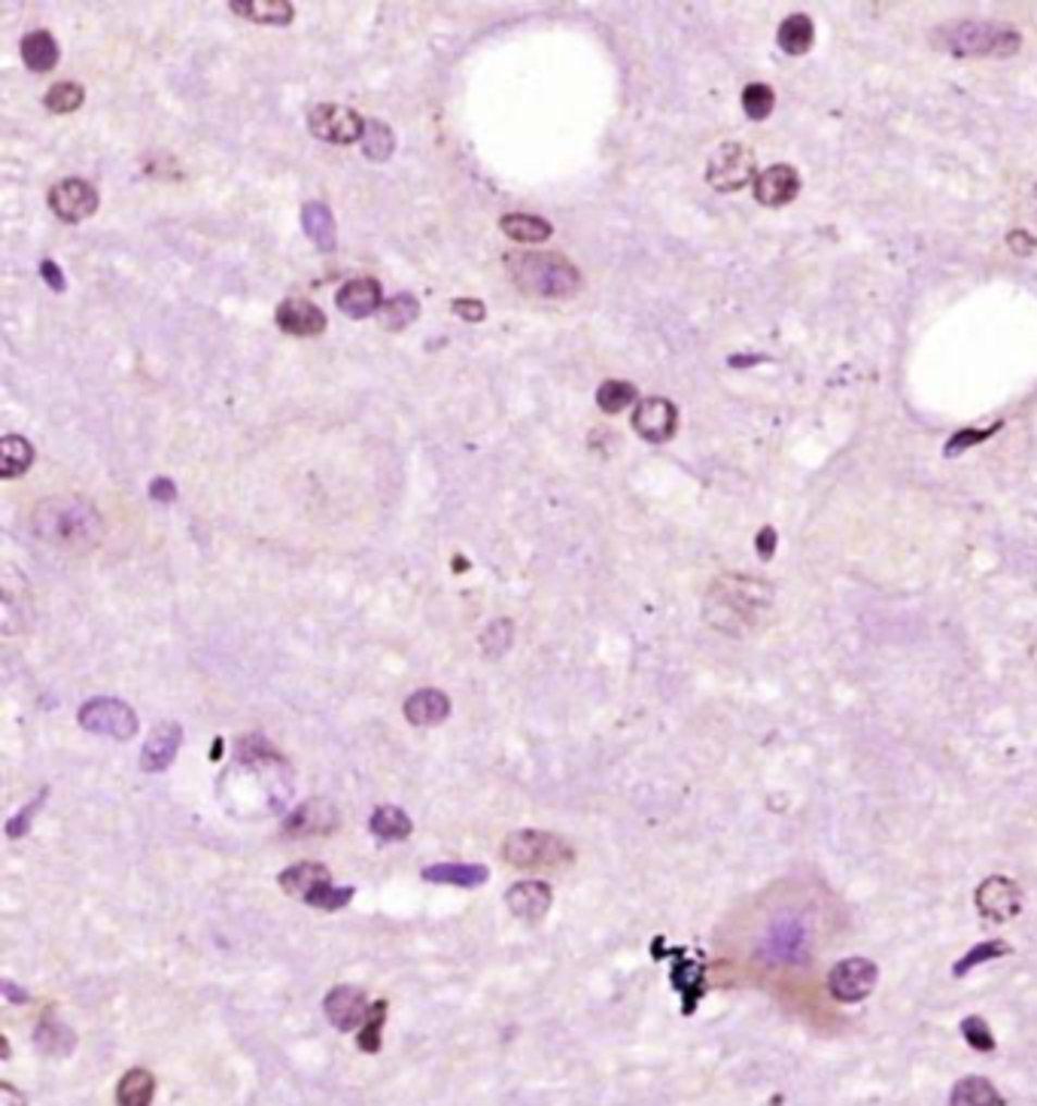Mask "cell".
<instances>
[{"label": "cell", "mask_w": 1037, "mask_h": 1106, "mask_svg": "<svg viewBox=\"0 0 1037 1106\" xmlns=\"http://www.w3.org/2000/svg\"><path fill=\"white\" fill-rule=\"evenodd\" d=\"M776 40H779V49H782L786 55H806V52H810L815 44L813 18H810L806 13L788 15L786 22L779 25Z\"/></svg>", "instance_id": "4316f807"}, {"label": "cell", "mask_w": 1037, "mask_h": 1106, "mask_svg": "<svg viewBox=\"0 0 1037 1106\" xmlns=\"http://www.w3.org/2000/svg\"><path fill=\"white\" fill-rule=\"evenodd\" d=\"M0 1106H28V1101H25V1094L15 1092L10 1082H3L0 1085Z\"/></svg>", "instance_id": "681fc988"}, {"label": "cell", "mask_w": 1037, "mask_h": 1106, "mask_svg": "<svg viewBox=\"0 0 1037 1106\" xmlns=\"http://www.w3.org/2000/svg\"><path fill=\"white\" fill-rule=\"evenodd\" d=\"M773 587L749 575H721L706 593L703 614L718 633L740 635L755 633L770 614Z\"/></svg>", "instance_id": "7a4b0ae2"}, {"label": "cell", "mask_w": 1037, "mask_h": 1106, "mask_svg": "<svg viewBox=\"0 0 1037 1106\" xmlns=\"http://www.w3.org/2000/svg\"><path fill=\"white\" fill-rule=\"evenodd\" d=\"M369 827H371V833L384 842L408 840V836H411V830H415L411 818H408V815H405L399 806H378V809H374V815H371Z\"/></svg>", "instance_id": "f546056e"}, {"label": "cell", "mask_w": 1037, "mask_h": 1106, "mask_svg": "<svg viewBox=\"0 0 1037 1106\" xmlns=\"http://www.w3.org/2000/svg\"><path fill=\"white\" fill-rule=\"evenodd\" d=\"M417 316H420V301L411 293L393 296L390 301H384V308L378 310V320L386 332H402L405 325L415 323Z\"/></svg>", "instance_id": "d6a6232c"}, {"label": "cell", "mask_w": 1037, "mask_h": 1106, "mask_svg": "<svg viewBox=\"0 0 1037 1106\" xmlns=\"http://www.w3.org/2000/svg\"><path fill=\"white\" fill-rule=\"evenodd\" d=\"M949 1106H1004V1097L989 1079L964 1077L949 1094Z\"/></svg>", "instance_id": "83f0119b"}, {"label": "cell", "mask_w": 1037, "mask_h": 1106, "mask_svg": "<svg viewBox=\"0 0 1037 1106\" xmlns=\"http://www.w3.org/2000/svg\"><path fill=\"white\" fill-rule=\"evenodd\" d=\"M274 323L281 325L286 335L296 338H311L326 328V313L311 305L308 298H283L274 313Z\"/></svg>", "instance_id": "2e32d148"}, {"label": "cell", "mask_w": 1037, "mask_h": 1106, "mask_svg": "<svg viewBox=\"0 0 1037 1106\" xmlns=\"http://www.w3.org/2000/svg\"><path fill=\"white\" fill-rule=\"evenodd\" d=\"M384 1018H386V1004L384 1001H378V1004L371 1006L369 1021H366V1024H362V1031H359V1048H362V1052H378V1048H381Z\"/></svg>", "instance_id": "ab89813d"}, {"label": "cell", "mask_w": 1037, "mask_h": 1106, "mask_svg": "<svg viewBox=\"0 0 1037 1106\" xmlns=\"http://www.w3.org/2000/svg\"><path fill=\"white\" fill-rule=\"evenodd\" d=\"M503 857L515 870L557 872L576 860V852L569 842L548 830H518L503 842Z\"/></svg>", "instance_id": "5b68a950"}, {"label": "cell", "mask_w": 1037, "mask_h": 1106, "mask_svg": "<svg viewBox=\"0 0 1037 1106\" xmlns=\"http://www.w3.org/2000/svg\"><path fill=\"white\" fill-rule=\"evenodd\" d=\"M773 107H776V91H773L767 83H749V86L742 89V110H745V116L749 119L761 122V119L770 116Z\"/></svg>", "instance_id": "8d00e7d4"}, {"label": "cell", "mask_w": 1037, "mask_h": 1106, "mask_svg": "<svg viewBox=\"0 0 1037 1106\" xmlns=\"http://www.w3.org/2000/svg\"><path fill=\"white\" fill-rule=\"evenodd\" d=\"M676 426H679V411H676V405L669 399L652 396V399L637 401L633 428L639 432V438H645V442L652 444H664L676 435Z\"/></svg>", "instance_id": "5bb4252c"}, {"label": "cell", "mask_w": 1037, "mask_h": 1106, "mask_svg": "<svg viewBox=\"0 0 1037 1106\" xmlns=\"http://www.w3.org/2000/svg\"><path fill=\"white\" fill-rule=\"evenodd\" d=\"M450 714V699L442 691H417L405 699V718L415 726H439Z\"/></svg>", "instance_id": "7402d4cb"}, {"label": "cell", "mask_w": 1037, "mask_h": 1106, "mask_svg": "<svg viewBox=\"0 0 1037 1106\" xmlns=\"http://www.w3.org/2000/svg\"><path fill=\"white\" fill-rule=\"evenodd\" d=\"M301 228L317 250L332 252L338 247V228H335V216L323 201H311L301 207Z\"/></svg>", "instance_id": "603a6c76"}, {"label": "cell", "mask_w": 1037, "mask_h": 1106, "mask_svg": "<svg viewBox=\"0 0 1037 1106\" xmlns=\"http://www.w3.org/2000/svg\"><path fill=\"white\" fill-rule=\"evenodd\" d=\"M876 979H879V970H876L874 960L845 958L830 970L828 989L834 994V1001L859 1004L864 997H871V991L876 989Z\"/></svg>", "instance_id": "8fae6325"}, {"label": "cell", "mask_w": 1037, "mask_h": 1106, "mask_svg": "<svg viewBox=\"0 0 1037 1106\" xmlns=\"http://www.w3.org/2000/svg\"><path fill=\"white\" fill-rule=\"evenodd\" d=\"M393 149H396L393 128L384 125V122H378V119L366 122V132H362V152H366V159H371V162H386V159L393 156Z\"/></svg>", "instance_id": "836d02e7"}, {"label": "cell", "mask_w": 1037, "mask_h": 1106, "mask_svg": "<svg viewBox=\"0 0 1037 1106\" xmlns=\"http://www.w3.org/2000/svg\"><path fill=\"white\" fill-rule=\"evenodd\" d=\"M813 948V930L801 915L782 912L773 918L757 940L755 955L767 967H803Z\"/></svg>", "instance_id": "8992f818"}, {"label": "cell", "mask_w": 1037, "mask_h": 1106, "mask_svg": "<svg viewBox=\"0 0 1037 1106\" xmlns=\"http://www.w3.org/2000/svg\"><path fill=\"white\" fill-rule=\"evenodd\" d=\"M801 192V174L791 164H773L755 179V198L764 207H786Z\"/></svg>", "instance_id": "e0dca14e"}, {"label": "cell", "mask_w": 1037, "mask_h": 1106, "mask_svg": "<svg viewBox=\"0 0 1037 1106\" xmlns=\"http://www.w3.org/2000/svg\"><path fill=\"white\" fill-rule=\"evenodd\" d=\"M637 399V386L630 384V381H606V384L596 389V405H600V411L606 413L627 411Z\"/></svg>", "instance_id": "e575fe53"}, {"label": "cell", "mask_w": 1037, "mask_h": 1106, "mask_svg": "<svg viewBox=\"0 0 1037 1106\" xmlns=\"http://www.w3.org/2000/svg\"><path fill=\"white\" fill-rule=\"evenodd\" d=\"M229 7L259 25H289L296 15V7L286 0H232Z\"/></svg>", "instance_id": "484cf974"}, {"label": "cell", "mask_w": 1037, "mask_h": 1106, "mask_svg": "<svg viewBox=\"0 0 1037 1106\" xmlns=\"http://www.w3.org/2000/svg\"><path fill=\"white\" fill-rule=\"evenodd\" d=\"M499 228H503L511 240H520V244H542V240H548V237L554 235V228H551L548 220L530 216V213H508V216L499 220Z\"/></svg>", "instance_id": "4dcf8cb0"}, {"label": "cell", "mask_w": 1037, "mask_h": 1106, "mask_svg": "<svg viewBox=\"0 0 1037 1106\" xmlns=\"http://www.w3.org/2000/svg\"><path fill=\"white\" fill-rule=\"evenodd\" d=\"M30 532L64 554H89L104 538V520L79 496H52L30 511Z\"/></svg>", "instance_id": "6da1fadb"}, {"label": "cell", "mask_w": 1037, "mask_h": 1106, "mask_svg": "<svg viewBox=\"0 0 1037 1106\" xmlns=\"http://www.w3.org/2000/svg\"><path fill=\"white\" fill-rule=\"evenodd\" d=\"M1008 244H1010V250L1016 252V256H1032L1037 247V240L1028 232H1023V228H1016V232H1010L1008 237Z\"/></svg>", "instance_id": "f6af8a7d"}, {"label": "cell", "mask_w": 1037, "mask_h": 1106, "mask_svg": "<svg viewBox=\"0 0 1037 1106\" xmlns=\"http://www.w3.org/2000/svg\"><path fill=\"white\" fill-rule=\"evenodd\" d=\"M152 1097H156V1077L144 1067H134L119 1079L116 1106H149Z\"/></svg>", "instance_id": "f1b7e54d"}, {"label": "cell", "mask_w": 1037, "mask_h": 1106, "mask_svg": "<svg viewBox=\"0 0 1037 1106\" xmlns=\"http://www.w3.org/2000/svg\"><path fill=\"white\" fill-rule=\"evenodd\" d=\"M308 128L317 140H326V144H356V140H362L366 122L350 107L317 103L308 113Z\"/></svg>", "instance_id": "30bf717a"}, {"label": "cell", "mask_w": 1037, "mask_h": 1106, "mask_svg": "<svg viewBox=\"0 0 1037 1106\" xmlns=\"http://www.w3.org/2000/svg\"><path fill=\"white\" fill-rule=\"evenodd\" d=\"M338 827V811L326 799H308L301 803L283 824V833L301 840V836H317V833H332Z\"/></svg>", "instance_id": "ac0fdd59"}, {"label": "cell", "mask_w": 1037, "mask_h": 1106, "mask_svg": "<svg viewBox=\"0 0 1037 1106\" xmlns=\"http://www.w3.org/2000/svg\"><path fill=\"white\" fill-rule=\"evenodd\" d=\"M1035 201H1037V186H1035Z\"/></svg>", "instance_id": "f907efd6"}, {"label": "cell", "mask_w": 1037, "mask_h": 1106, "mask_svg": "<svg viewBox=\"0 0 1037 1106\" xmlns=\"http://www.w3.org/2000/svg\"><path fill=\"white\" fill-rule=\"evenodd\" d=\"M369 997L366 991L356 989V985H338L326 994V1018L338 1028V1031H356L359 1024H366L371 1016Z\"/></svg>", "instance_id": "9a60e30c"}, {"label": "cell", "mask_w": 1037, "mask_h": 1106, "mask_svg": "<svg viewBox=\"0 0 1037 1106\" xmlns=\"http://www.w3.org/2000/svg\"><path fill=\"white\" fill-rule=\"evenodd\" d=\"M22 61L34 74H46L59 64V44L49 30H30L22 40Z\"/></svg>", "instance_id": "d4e9b609"}, {"label": "cell", "mask_w": 1037, "mask_h": 1106, "mask_svg": "<svg viewBox=\"0 0 1037 1106\" xmlns=\"http://www.w3.org/2000/svg\"><path fill=\"white\" fill-rule=\"evenodd\" d=\"M76 721L83 730L89 733H98V736H110V738H134L137 733V714L128 703L122 699H110V696H98V699H89L83 703Z\"/></svg>", "instance_id": "9c48e42d"}, {"label": "cell", "mask_w": 1037, "mask_h": 1106, "mask_svg": "<svg viewBox=\"0 0 1037 1106\" xmlns=\"http://www.w3.org/2000/svg\"><path fill=\"white\" fill-rule=\"evenodd\" d=\"M98 204H101L98 189L79 177L59 179V183L49 189V207H52V213H55L61 222L89 220L91 213L98 210Z\"/></svg>", "instance_id": "7c38bea8"}, {"label": "cell", "mask_w": 1037, "mask_h": 1106, "mask_svg": "<svg viewBox=\"0 0 1037 1106\" xmlns=\"http://www.w3.org/2000/svg\"><path fill=\"white\" fill-rule=\"evenodd\" d=\"M149 496L156 499V502H174V496H177V487L168 481V477H156L152 484H149Z\"/></svg>", "instance_id": "bcb514c9"}, {"label": "cell", "mask_w": 1037, "mask_h": 1106, "mask_svg": "<svg viewBox=\"0 0 1037 1106\" xmlns=\"http://www.w3.org/2000/svg\"><path fill=\"white\" fill-rule=\"evenodd\" d=\"M757 159L752 147L745 144H725L712 152L709 164H706V183L718 192H737L742 186H749L755 177Z\"/></svg>", "instance_id": "ba28073f"}, {"label": "cell", "mask_w": 1037, "mask_h": 1106, "mask_svg": "<svg viewBox=\"0 0 1037 1106\" xmlns=\"http://www.w3.org/2000/svg\"><path fill=\"white\" fill-rule=\"evenodd\" d=\"M454 313L462 316V320H469V323H481L487 310H484V305L478 298H457L454 301Z\"/></svg>", "instance_id": "ee69618b"}, {"label": "cell", "mask_w": 1037, "mask_h": 1106, "mask_svg": "<svg viewBox=\"0 0 1037 1106\" xmlns=\"http://www.w3.org/2000/svg\"><path fill=\"white\" fill-rule=\"evenodd\" d=\"M40 274H44V281L55 289V293H64V274H61V268L52 262V259H46V262H40Z\"/></svg>", "instance_id": "7dc6e473"}, {"label": "cell", "mask_w": 1037, "mask_h": 1106, "mask_svg": "<svg viewBox=\"0 0 1037 1106\" xmlns=\"http://www.w3.org/2000/svg\"><path fill=\"white\" fill-rule=\"evenodd\" d=\"M1008 952H1010V945L1008 943H998V940H992V943L974 945V948H971V955H964V960H959V964H955V975L967 973L971 967H977L979 960L1001 958V955H1008Z\"/></svg>", "instance_id": "b9f144b4"}, {"label": "cell", "mask_w": 1037, "mask_h": 1106, "mask_svg": "<svg viewBox=\"0 0 1037 1106\" xmlns=\"http://www.w3.org/2000/svg\"><path fill=\"white\" fill-rule=\"evenodd\" d=\"M505 268L520 293L533 298H569L584 283L581 271L560 252H508Z\"/></svg>", "instance_id": "277c9868"}, {"label": "cell", "mask_w": 1037, "mask_h": 1106, "mask_svg": "<svg viewBox=\"0 0 1037 1106\" xmlns=\"http://www.w3.org/2000/svg\"><path fill=\"white\" fill-rule=\"evenodd\" d=\"M931 44L952 59H1010L1020 52L1023 34L1001 22L962 18L934 28Z\"/></svg>", "instance_id": "3957f363"}, {"label": "cell", "mask_w": 1037, "mask_h": 1106, "mask_svg": "<svg viewBox=\"0 0 1037 1106\" xmlns=\"http://www.w3.org/2000/svg\"><path fill=\"white\" fill-rule=\"evenodd\" d=\"M773 550H776V530L773 526H764L757 532V557L761 560H770Z\"/></svg>", "instance_id": "c3c4849f"}, {"label": "cell", "mask_w": 1037, "mask_h": 1106, "mask_svg": "<svg viewBox=\"0 0 1037 1106\" xmlns=\"http://www.w3.org/2000/svg\"><path fill=\"white\" fill-rule=\"evenodd\" d=\"M338 308H342L344 316L350 320H366L371 313L384 308V293H381V283L374 277H356V281H347L338 289Z\"/></svg>", "instance_id": "ffe728a7"}, {"label": "cell", "mask_w": 1037, "mask_h": 1106, "mask_svg": "<svg viewBox=\"0 0 1037 1106\" xmlns=\"http://www.w3.org/2000/svg\"><path fill=\"white\" fill-rule=\"evenodd\" d=\"M180 745H183V726L180 723L164 721L149 733L147 745L140 751V769L144 772H164L174 763Z\"/></svg>", "instance_id": "d6986e66"}, {"label": "cell", "mask_w": 1037, "mask_h": 1106, "mask_svg": "<svg viewBox=\"0 0 1037 1106\" xmlns=\"http://www.w3.org/2000/svg\"><path fill=\"white\" fill-rule=\"evenodd\" d=\"M962 1036L967 1040V1046L977 1048V1052H992L995 1048V1036L989 1031V1024L983 1021L979 1016H971L962 1021Z\"/></svg>", "instance_id": "60d3db41"}, {"label": "cell", "mask_w": 1037, "mask_h": 1106, "mask_svg": "<svg viewBox=\"0 0 1037 1106\" xmlns=\"http://www.w3.org/2000/svg\"><path fill=\"white\" fill-rule=\"evenodd\" d=\"M998 428H1001V423H995V426H989V428H962V432H955V435H952L947 444V457L964 453L967 447H974V444L992 438Z\"/></svg>", "instance_id": "7bdbcfd3"}, {"label": "cell", "mask_w": 1037, "mask_h": 1106, "mask_svg": "<svg viewBox=\"0 0 1037 1106\" xmlns=\"http://www.w3.org/2000/svg\"><path fill=\"white\" fill-rule=\"evenodd\" d=\"M281 887L289 897L308 903L313 909H326V912L344 909L347 903L354 900V887L335 885L332 872L323 863H313V860H301L296 867L283 870Z\"/></svg>", "instance_id": "52a82bcc"}, {"label": "cell", "mask_w": 1037, "mask_h": 1106, "mask_svg": "<svg viewBox=\"0 0 1037 1106\" xmlns=\"http://www.w3.org/2000/svg\"><path fill=\"white\" fill-rule=\"evenodd\" d=\"M551 900H554V894H551V885H545V882H518L515 887H508V894H505V903H508L511 915L520 918V921H527V924L542 921L548 915Z\"/></svg>", "instance_id": "44dd1931"}, {"label": "cell", "mask_w": 1037, "mask_h": 1106, "mask_svg": "<svg viewBox=\"0 0 1037 1106\" xmlns=\"http://www.w3.org/2000/svg\"><path fill=\"white\" fill-rule=\"evenodd\" d=\"M511 642H515V626H511V620L499 618L493 620L487 630H484V635H481V650L487 654L490 660H499V657L508 654Z\"/></svg>", "instance_id": "74e56055"}, {"label": "cell", "mask_w": 1037, "mask_h": 1106, "mask_svg": "<svg viewBox=\"0 0 1037 1106\" xmlns=\"http://www.w3.org/2000/svg\"><path fill=\"white\" fill-rule=\"evenodd\" d=\"M83 101H86V91H83V86L79 83H55L52 89L46 91V110H52V113H74V110H79L83 107Z\"/></svg>", "instance_id": "d590c367"}, {"label": "cell", "mask_w": 1037, "mask_h": 1106, "mask_svg": "<svg viewBox=\"0 0 1037 1106\" xmlns=\"http://www.w3.org/2000/svg\"><path fill=\"white\" fill-rule=\"evenodd\" d=\"M34 462V447L22 435H7L0 442V474L3 477H18L25 474Z\"/></svg>", "instance_id": "1f68e13d"}, {"label": "cell", "mask_w": 1037, "mask_h": 1106, "mask_svg": "<svg viewBox=\"0 0 1037 1106\" xmlns=\"http://www.w3.org/2000/svg\"><path fill=\"white\" fill-rule=\"evenodd\" d=\"M977 909L995 924H1004L1023 909V891L1008 875H992L977 887Z\"/></svg>", "instance_id": "4fadbf2b"}, {"label": "cell", "mask_w": 1037, "mask_h": 1106, "mask_svg": "<svg viewBox=\"0 0 1037 1106\" xmlns=\"http://www.w3.org/2000/svg\"><path fill=\"white\" fill-rule=\"evenodd\" d=\"M37 1046L44 1052H52V1055H64L76 1046V1036L61 1021H49L46 1018L44 1024L37 1028Z\"/></svg>", "instance_id": "f35d334b"}, {"label": "cell", "mask_w": 1037, "mask_h": 1106, "mask_svg": "<svg viewBox=\"0 0 1037 1106\" xmlns=\"http://www.w3.org/2000/svg\"><path fill=\"white\" fill-rule=\"evenodd\" d=\"M423 879L432 885H454V887H478L490 879L487 867L481 863H435L423 870Z\"/></svg>", "instance_id": "cb8c5ba5"}]
</instances>
